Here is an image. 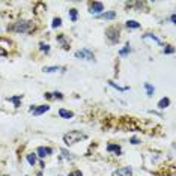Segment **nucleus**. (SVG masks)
Wrapping results in <instances>:
<instances>
[{
  "instance_id": "ddd939ff",
  "label": "nucleus",
  "mask_w": 176,
  "mask_h": 176,
  "mask_svg": "<svg viewBox=\"0 0 176 176\" xmlns=\"http://www.w3.org/2000/svg\"><path fill=\"white\" fill-rule=\"evenodd\" d=\"M107 151H108V152L121 154V146H118V144H107Z\"/></svg>"
},
{
  "instance_id": "39448f33",
  "label": "nucleus",
  "mask_w": 176,
  "mask_h": 176,
  "mask_svg": "<svg viewBox=\"0 0 176 176\" xmlns=\"http://www.w3.org/2000/svg\"><path fill=\"white\" fill-rule=\"evenodd\" d=\"M103 11H104V5L101 3V2H92V3H89V12L90 14H103Z\"/></svg>"
},
{
  "instance_id": "20e7f679",
  "label": "nucleus",
  "mask_w": 176,
  "mask_h": 176,
  "mask_svg": "<svg viewBox=\"0 0 176 176\" xmlns=\"http://www.w3.org/2000/svg\"><path fill=\"white\" fill-rule=\"evenodd\" d=\"M75 57H77V59H84V60H93V59H95L93 53H92L90 50H88V48H83V50L75 51Z\"/></svg>"
},
{
  "instance_id": "9b49d317",
  "label": "nucleus",
  "mask_w": 176,
  "mask_h": 176,
  "mask_svg": "<svg viewBox=\"0 0 176 176\" xmlns=\"http://www.w3.org/2000/svg\"><path fill=\"white\" fill-rule=\"evenodd\" d=\"M98 18H104V20H114L116 18V12L114 11H108V12H103L99 14Z\"/></svg>"
},
{
  "instance_id": "412c9836",
  "label": "nucleus",
  "mask_w": 176,
  "mask_h": 176,
  "mask_svg": "<svg viewBox=\"0 0 176 176\" xmlns=\"http://www.w3.org/2000/svg\"><path fill=\"white\" fill-rule=\"evenodd\" d=\"M60 69V66H45L44 72H56V71Z\"/></svg>"
},
{
  "instance_id": "c85d7f7f",
  "label": "nucleus",
  "mask_w": 176,
  "mask_h": 176,
  "mask_svg": "<svg viewBox=\"0 0 176 176\" xmlns=\"http://www.w3.org/2000/svg\"><path fill=\"white\" fill-rule=\"evenodd\" d=\"M131 141H133V143H134V144H137V141H139V140H137V139H136V137H133V139H131Z\"/></svg>"
},
{
  "instance_id": "6e6552de",
  "label": "nucleus",
  "mask_w": 176,
  "mask_h": 176,
  "mask_svg": "<svg viewBox=\"0 0 176 176\" xmlns=\"http://www.w3.org/2000/svg\"><path fill=\"white\" fill-rule=\"evenodd\" d=\"M48 110H50V106H36L32 110V113H33V116H39V114H42V113H45Z\"/></svg>"
},
{
  "instance_id": "b1692460",
  "label": "nucleus",
  "mask_w": 176,
  "mask_h": 176,
  "mask_svg": "<svg viewBox=\"0 0 176 176\" xmlns=\"http://www.w3.org/2000/svg\"><path fill=\"white\" fill-rule=\"evenodd\" d=\"M129 51H131V48H129V44H126V45H125V48L119 51V54H121V56H126V54L129 53Z\"/></svg>"
},
{
  "instance_id": "a211bd4d",
  "label": "nucleus",
  "mask_w": 176,
  "mask_h": 176,
  "mask_svg": "<svg viewBox=\"0 0 176 176\" xmlns=\"http://www.w3.org/2000/svg\"><path fill=\"white\" fill-rule=\"evenodd\" d=\"M62 154H63V157H65V158H68V159H74V158H75V155H74V154H71V152H68L66 149H62Z\"/></svg>"
},
{
  "instance_id": "f03ea898",
  "label": "nucleus",
  "mask_w": 176,
  "mask_h": 176,
  "mask_svg": "<svg viewBox=\"0 0 176 176\" xmlns=\"http://www.w3.org/2000/svg\"><path fill=\"white\" fill-rule=\"evenodd\" d=\"M83 139H86V134H83L81 131H69L68 134L63 136V141H65L68 146L75 144V143H78V141L83 140Z\"/></svg>"
},
{
  "instance_id": "1a4fd4ad",
  "label": "nucleus",
  "mask_w": 176,
  "mask_h": 176,
  "mask_svg": "<svg viewBox=\"0 0 176 176\" xmlns=\"http://www.w3.org/2000/svg\"><path fill=\"white\" fill-rule=\"evenodd\" d=\"M59 116H60V118H63V119H72V118H74V113L69 111V110L60 108V110H59Z\"/></svg>"
},
{
  "instance_id": "f8f14e48",
  "label": "nucleus",
  "mask_w": 176,
  "mask_h": 176,
  "mask_svg": "<svg viewBox=\"0 0 176 176\" xmlns=\"http://www.w3.org/2000/svg\"><path fill=\"white\" fill-rule=\"evenodd\" d=\"M126 27H128V29H139V27H140V23H137L136 20H128V21H126Z\"/></svg>"
},
{
  "instance_id": "cd10ccee",
  "label": "nucleus",
  "mask_w": 176,
  "mask_h": 176,
  "mask_svg": "<svg viewBox=\"0 0 176 176\" xmlns=\"http://www.w3.org/2000/svg\"><path fill=\"white\" fill-rule=\"evenodd\" d=\"M0 56H8V51L3 50V48H0Z\"/></svg>"
},
{
  "instance_id": "5701e85b",
  "label": "nucleus",
  "mask_w": 176,
  "mask_h": 176,
  "mask_svg": "<svg viewBox=\"0 0 176 176\" xmlns=\"http://www.w3.org/2000/svg\"><path fill=\"white\" fill-rule=\"evenodd\" d=\"M69 18L71 21H77V9H69Z\"/></svg>"
},
{
  "instance_id": "dca6fc26",
  "label": "nucleus",
  "mask_w": 176,
  "mask_h": 176,
  "mask_svg": "<svg viewBox=\"0 0 176 176\" xmlns=\"http://www.w3.org/2000/svg\"><path fill=\"white\" fill-rule=\"evenodd\" d=\"M9 101L14 103V106L15 107H18L20 106V101H21V95H17V96H14V98H9Z\"/></svg>"
},
{
  "instance_id": "9d476101",
  "label": "nucleus",
  "mask_w": 176,
  "mask_h": 176,
  "mask_svg": "<svg viewBox=\"0 0 176 176\" xmlns=\"http://www.w3.org/2000/svg\"><path fill=\"white\" fill-rule=\"evenodd\" d=\"M141 39L143 41H151V42H155V44H161V41H159L158 38L155 35H151V33H146V35L141 36Z\"/></svg>"
},
{
  "instance_id": "7ed1b4c3",
  "label": "nucleus",
  "mask_w": 176,
  "mask_h": 176,
  "mask_svg": "<svg viewBox=\"0 0 176 176\" xmlns=\"http://www.w3.org/2000/svg\"><path fill=\"white\" fill-rule=\"evenodd\" d=\"M106 36L108 38V41L110 42H118L119 41V29L116 27V26H113V27H110V29H107L106 30Z\"/></svg>"
},
{
  "instance_id": "423d86ee",
  "label": "nucleus",
  "mask_w": 176,
  "mask_h": 176,
  "mask_svg": "<svg viewBox=\"0 0 176 176\" xmlns=\"http://www.w3.org/2000/svg\"><path fill=\"white\" fill-rule=\"evenodd\" d=\"M131 175H133L131 167H122V169H119V170L113 172V175H111V176H131Z\"/></svg>"
},
{
  "instance_id": "4be33fe9",
  "label": "nucleus",
  "mask_w": 176,
  "mask_h": 176,
  "mask_svg": "<svg viewBox=\"0 0 176 176\" xmlns=\"http://www.w3.org/2000/svg\"><path fill=\"white\" fill-rule=\"evenodd\" d=\"M144 88L148 90V96H152V95H154V88H152L149 83H144Z\"/></svg>"
},
{
  "instance_id": "6ab92c4d",
  "label": "nucleus",
  "mask_w": 176,
  "mask_h": 176,
  "mask_svg": "<svg viewBox=\"0 0 176 176\" xmlns=\"http://www.w3.org/2000/svg\"><path fill=\"white\" fill-rule=\"evenodd\" d=\"M27 161H29V164H30V166H35V163H36L35 154H29V155H27Z\"/></svg>"
},
{
  "instance_id": "bb28decb",
  "label": "nucleus",
  "mask_w": 176,
  "mask_h": 176,
  "mask_svg": "<svg viewBox=\"0 0 176 176\" xmlns=\"http://www.w3.org/2000/svg\"><path fill=\"white\" fill-rule=\"evenodd\" d=\"M173 51H175V50H173L172 47H169V48H164V53H166V54H172Z\"/></svg>"
},
{
  "instance_id": "a878e982",
  "label": "nucleus",
  "mask_w": 176,
  "mask_h": 176,
  "mask_svg": "<svg viewBox=\"0 0 176 176\" xmlns=\"http://www.w3.org/2000/svg\"><path fill=\"white\" fill-rule=\"evenodd\" d=\"M68 176H83V173H81L80 170H75V172H72V173H69Z\"/></svg>"
},
{
  "instance_id": "f3484780",
  "label": "nucleus",
  "mask_w": 176,
  "mask_h": 176,
  "mask_svg": "<svg viewBox=\"0 0 176 176\" xmlns=\"http://www.w3.org/2000/svg\"><path fill=\"white\" fill-rule=\"evenodd\" d=\"M39 50H41V51H44V53H48V51H50V45H48V44L41 42V44H39Z\"/></svg>"
},
{
  "instance_id": "4468645a",
  "label": "nucleus",
  "mask_w": 176,
  "mask_h": 176,
  "mask_svg": "<svg viewBox=\"0 0 176 176\" xmlns=\"http://www.w3.org/2000/svg\"><path fill=\"white\" fill-rule=\"evenodd\" d=\"M170 104V99L169 98H163V99H159V103H158V108H166V107L169 106Z\"/></svg>"
},
{
  "instance_id": "0eeeda50",
  "label": "nucleus",
  "mask_w": 176,
  "mask_h": 176,
  "mask_svg": "<svg viewBox=\"0 0 176 176\" xmlns=\"http://www.w3.org/2000/svg\"><path fill=\"white\" fill-rule=\"evenodd\" d=\"M51 152H53V151H51L50 148H44V146H39V148L36 149V154H38L41 158H45L47 155H51Z\"/></svg>"
},
{
  "instance_id": "393cba45",
  "label": "nucleus",
  "mask_w": 176,
  "mask_h": 176,
  "mask_svg": "<svg viewBox=\"0 0 176 176\" xmlns=\"http://www.w3.org/2000/svg\"><path fill=\"white\" fill-rule=\"evenodd\" d=\"M108 83H110V86L116 88L118 90H126V89H128V88H121V86H118V84H116V83H113V81H108Z\"/></svg>"
},
{
  "instance_id": "2eb2a0df",
  "label": "nucleus",
  "mask_w": 176,
  "mask_h": 176,
  "mask_svg": "<svg viewBox=\"0 0 176 176\" xmlns=\"http://www.w3.org/2000/svg\"><path fill=\"white\" fill-rule=\"evenodd\" d=\"M57 42H60V44L63 45V48H68V45H69V42L65 39V36L63 35H60L59 38H57Z\"/></svg>"
},
{
  "instance_id": "f257e3e1",
  "label": "nucleus",
  "mask_w": 176,
  "mask_h": 176,
  "mask_svg": "<svg viewBox=\"0 0 176 176\" xmlns=\"http://www.w3.org/2000/svg\"><path fill=\"white\" fill-rule=\"evenodd\" d=\"M11 30L17 33H30L35 30V24L32 21H18L14 26H11Z\"/></svg>"
},
{
  "instance_id": "aec40b11",
  "label": "nucleus",
  "mask_w": 176,
  "mask_h": 176,
  "mask_svg": "<svg viewBox=\"0 0 176 176\" xmlns=\"http://www.w3.org/2000/svg\"><path fill=\"white\" fill-rule=\"evenodd\" d=\"M60 26H62V18H54L53 20V24H51V27H54V29H56V27H60Z\"/></svg>"
}]
</instances>
